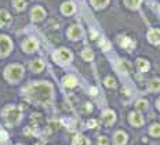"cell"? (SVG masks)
Masks as SVG:
<instances>
[{
	"label": "cell",
	"instance_id": "6da1fadb",
	"mask_svg": "<svg viewBox=\"0 0 160 145\" xmlns=\"http://www.w3.org/2000/svg\"><path fill=\"white\" fill-rule=\"evenodd\" d=\"M26 94L32 98V100L37 101L40 104H46L50 101L51 95H53V87L48 83H33L26 88Z\"/></svg>",
	"mask_w": 160,
	"mask_h": 145
},
{
	"label": "cell",
	"instance_id": "7a4b0ae2",
	"mask_svg": "<svg viewBox=\"0 0 160 145\" xmlns=\"http://www.w3.org/2000/svg\"><path fill=\"white\" fill-rule=\"evenodd\" d=\"M24 75V68L18 64H12V65H9L6 68V72H4V76L9 82H18L19 79Z\"/></svg>",
	"mask_w": 160,
	"mask_h": 145
},
{
	"label": "cell",
	"instance_id": "3957f363",
	"mask_svg": "<svg viewBox=\"0 0 160 145\" xmlns=\"http://www.w3.org/2000/svg\"><path fill=\"white\" fill-rule=\"evenodd\" d=\"M3 115L10 123H17L19 120V116H21V109L17 106H7L3 111Z\"/></svg>",
	"mask_w": 160,
	"mask_h": 145
},
{
	"label": "cell",
	"instance_id": "277c9868",
	"mask_svg": "<svg viewBox=\"0 0 160 145\" xmlns=\"http://www.w3.org/2000/svg\"><path fill=\"white\" fill-rule=\"evenodd\" d=\"M53 57H54V60L59 64H68L72 61L73 55H72V53L69 51V50H66V48H59V50H57V51L54 53Z\"/></svg>",
	"mask_w": 160,
	"mask_h": 145
},
{
	"label": "cell",
	"instance_id": "5b68a950",
	"mask_svg": "<svg viewBox=\"0 0 160 145\" xmlns=\"http://www.w3.org/2000/svg\"><path fill=\"white\" fill-rule=\"evenodd\" d=\"M12 48V43L11 40L7 36H0V57L7 55Z\"/></svg>",
	"mask_w": 160,
	"mask_h": 145
},
{
	"label": "cell",
	"instance_id": "8992f818",
	"mask_svg": "<svg viewBox=\"0 0 160 145\" xmlns=\"http://www.w3.org/2000/svg\"><path fill=\"white\" fill-rule=\"evenodd\" d=\"M82 35H83V30H82V28H80L79 25H73V26H71L68 30V36H69V39H72V40L80 39Z\"/></svg>",
	"mask_w": 160,
	"mask_h": 145
},
{
	"label": "cell",
	"instance_id": "52a82bcc",
	"mask_svg": "<svg viewBox=\"0 0 160 145\" xmlns=\"http://www.w3.org/2000/svg\"><path fill=\"white\" fill-rule=\"evenodd\" d=\"M22 48H24L26 53H32L37 48V40L36 39H26L24 43H22Z\"/></svg>",
	"mask_w": 160,
	"mask_h": 145
},
{
	"label": "cell",
	"instance_id": "ba28073f",
	"mask_svg": "<svg viewBox=\"0 0 160 145\" xmlns=\"http://www.w3.org/2000/svg\"><path fill=\"white\" fill-rule=\"evenodd\" d=\"M30 15H32L33 21L39 22V21H42V19L46 17V11L42 9V7H35V9L32 10V12H30Z\"/></svg>",
	"mask_w": 160,
	"mask_h": 145
},
{
	"label": "cell",
	"instance_id": "9c48e42d",
	"mask_svg": "<svg viewBox=\"0 0 160 145\" xmlns=\"http://www.w3.org/2000/svg\"><path fill=\"white\" fill-rule=\"evenodd\" d=\"M116 120V115L115 112L112 111H105L104 113H102V122H104L106 126H110V124H113Z\"/></svg>",
	"mask_w": 160,
	"mask_h": 145
},
{
	"label": "cell",
	"instance_id": "30bf717a",
	"mask_svg": "<svg viewBox=\"0 0 160 145\" xmlns=\"http://www.w3.org/2000/svg\"><path fill=\"white\" fill-rule=\"evenodd\" d=\"M119 43H120V46H122L123 48H126V50H128V51H131V50L135 47L134 40L130 39V37H120V39H119Z\"/></svg>",
	"mask_w": 160,
	"mask_h": 145
},
{
	"label": "cell",
	"instance_id": "8fae6325",
	"mask_svg": "<svg viewBox=\"0 0 160 145\" xmlns=\"http://www.w3.org/2000/svg\"><path fill=\"white\" fill-rule=\"evenodd\" d=\"M11 24V15L6 10H0V26H9Z\"/></svg>",
	"mask_w": 160,
	"mask_h": 145
},
{
	"label": "cell",
	"instance_id": "7c38bea8",
	"mask_svg": "<svg viewBox=\"0 0 160 145\" xmlns=\"http://www.w3.org/2000/svg\"><path fill=\"white\" fill-rule=\"evenodd\" d=\"M148 40L153 44H157L160 42V30L159 29H152L148 32Z\"/></svg>",
	"mask_w": 160,
	"mask_h": 145
},
{
	"label": "cell",
	"instance_id": "4fadbf2b",
	"mask_svg": "<svg viewBox=\"0 0 160 145\" xmlns=\"http://www.w3.org/2000/svg\"><path fill=\"white\" fill-rule=\"evenodd\" d=\"M128 119H130V123L133 124V126H137V127L141 126V124L144 123V119L139 113H134L133 112V113H130V118Z\"/></svg>",
	"mask_w": 160,
	"mask_h": 145
},
{
	"label": "cell",
	"instance_id": "5bb4252c",
	"mask_svg": "<svg viewBox=\"0 0 160 145\" xmlns=\"http://www.w3.org/2000/svg\"><path fill=\"white\" fill-rule=\"evenodd\" d=\"M61 11H62V14L65 15H71L75 12V4L72 3V2H66V3L62 4V7H61Z\"/></svg>",
	"mask_w": 160,
	"mask_h": 145
},
{
	"label": "cell",
	"instance_id": "9a60e30c",
	"mask_svg": "<svg viewBox=\"0 0 160 145\" xmlns=\"http://www.w3.org/2000/svg\"><path fill=\"white\" fill-rule=\"evenodd\" d=\"M127 142V134L123 131H117L115 134V144L116 145H124Z\"/></svg>",
	"mask_w": 160,
	"mask_h": 145
},
{
	"label": "cell",
	"instance_id": "2e32d148",
	"mask_svg": "<svg viewBox=\"0 0 160 145\" xmlns=\"http://www.w3.org/2000/svg\"><path fill=\"white\" fill-rule=\"evenodd\" d=\"M43 68H44V64H43L42 60H36V61H32L30 62V69L33 72H42Z\"/></svg>",
	"mask_w": 160,
	"mask_h": 145
},
{
	"label": "cell",
	"instance_id": "e0dca14e",
	"mask_svg": "<svg viewBox=\"0 0 160 145\" xmlns=\"http://www.w3.org/2000/svg\"><path fill=\"white\" fill-rule=\"evenodd\" d=\"M137 69L139 72H146L149 69V62L146 60H142V58L137 60Z\"/></svg>",
	"mask_w": 160,
	"mask_h": 145
},
{
	"label": "cell",
	"instance_id": "ac0fdd59",
	"mask_svg": "<svg viewBox=\"0 0 160 145\" xmlns=\"http://www.w3.org/2000/svg\"><path fill=\"white\" fill-rule=\"evenodd\" d=\"M62 83L66 86V87H75L77 82H76V79H75L73 76H65L64 80H62Z\"/></svg>",
	"mask_w": 160,
	"mask_h": 145
},
{
	"label": "cell",
	"instance_id": "d6986e66",
	"mask_svg": "<svg viewBox=\"0 0 160 145\" xmlns=\"http://www.w3.org/2000/svg\"><path fill=\"white\" fill-rule=\"evenodd\" d=\"M72 142H73V145H89V140L83 136H76Z\"/></svg>",
	"mask_w": 160,
	"mask_h": 145
},
{
	"label": "cell",
	"instance_id": "ffe728a7",
	"mask_svg": "<svg viewBox=\"0 0 160 145\" xmlns=\"http://www.w3.org/2000/svg\"><path fill=\"white\" fill-rule=\"evenodd\" d=\"M149 88L152 91H159L160 90V79H152L149 82Z\"/></svg>",
	"mask_w": 160,
	"mask_h": 145
},
{
	"label": "cell",
	"instance_id": "44dd1931",
	"mask_svg": "<svg viewBox=\"0 0 160 145\" xmlns=\"http://www.w3.org/2000/svg\"><path fill=\"white\" fill-rule=\"evenodd\" d=\"M108 3H109V0H91V4L95 9H104Z\"/></svg>",
	"mask_w": 160,
	"mask_h": 145
},
{
	"label": "cell",
	"instance_id": "7402d4cb",
	"mask_svg": "<svg viewBox=\"0 0 160 145\" xmlns=\"http://www.w3.org/2000/svg\"><path fill=\"white\" fill-rule=\"evenodd\" d=\"M135 108L138 109V111H146V109H148V102H146L145 100H139L135 102Z\"/></svg>",
	"mask_w": 160,
	"mask_h": 145
},
{
	"label": "cell",
	"instance_id": "603a6c76",
	"mask_svg": "<svg viewBox=\"0 0 160 145\" xmlns=\"http://www.w3.org/2000/svg\"><path fill=\"white\" fill-rule=\"evenodd\" d=\"M124 3L127 7L130 9H137V7L141 4V0H124Z\"/></svg>",
	"mask_w": 160,
	"mask_h": 145
},
{
	"label": "cell",
	"instance_id": "cb8c5ba5",
	"mask_svg": "<svg viewBox=\"0 0 160 145\" xmlns=\"http://www.w3.org/2000/svg\"><path fill=\"white\" fill-rule=\"evenodd\" d=\"M92 57H94V54H92L91 50H84V51H82V58L86 61H91Z\"/></svg>",
	"mask_w": 160,
	"mask_h": 145
},
{
	"label": "cell",
	"instance_id": "d4e9b609",
	"mask_svg": "<svg viewBox=\"0 0 160 145\" xmlns=\"http://www.w3.org/2000/svg\"><path fill=\"white\" fill-rule=\"evenodd\" d=\"M12 4L15 6L17 10H24L25 9V0H12Z\"/></svg>",
	"mask_w": 160,
	"mask_h": 145
},
{
	"label": "cell",
	"instance_id": "484cf974",
	"mask_svg": "<svg viewBox=\"0 0 160 145\" xmlns=\"http://www.w3.org/2000/svg\"><path fill=\"white\" fill-rule=\"evenodd\" d=\"M151 134L155 137H159L160 136V124H153V126L151 127Z\"/></svg>",
	"mask_w": 160,
	"mask_h": 145
},
{
	"label": "cell",
	"instance_id": "4316f807",
	"mask_svg": "<svg viewBox=\"0 0 160 145\" xmlns=\"http://www.w3.org/2000/svg\"><path fill=\"white\" fill-rule=\"evenodd\" d=\"M105 85H106L108 87H115V86H116V80L113 78H106V79H105Z\"/></svg>",
	"mask_w": 160,
	"mask_h": 145
},
{
	"label": "cell",
	"instance_id": "83f0119b",
	"mask_svg": "<svg viewBox=\"0 0 160 145\" xmlns=\"http://www.w3.org/2000/svg\"><path fill=\"white\" fill-rule=\"evenodd\" d=\"M109 144V141H108L106 137H99V140H98V145H108Z\"/></svg>",
	"mask_w": 160,
	"mask_h": 145
},
{
	"label": "cell",
	"instance_id": "f1b7e54d",
	"mask_svg": "<svg viewBox=\"0 0 160 145\" xmlns=\"http://www.w3.org/2000/svg\"><path fill=\"white\" fill-rule=\"evenodd\" d=\"M120 65H122V68L124 69V72H130V65H128L126 61H120Z\"/></svg>",
	"mask_w": 160,
	"mask_h": 145
},
{
	"label": "cell",
	"instance_id": "f546056e",
	"mask_svg": "<svg viewBox=\"0 0 160 145\" xmlns=\"http://www.w3.org/2000/svg\"><path fill=\"white\" fill-rule=\"evenodd\" d=\"M99 44H101V47L104 48V50H109V43H108L106 40H101V43H99Z\"/></svg>",
	"mask_w": 160,
	"mask_h": 145
},
{
	"label": "cell",
	"instance_id": "4dcf8cb0",
	"mask_svg": "<svg viewBox=\"0 0 160 145\" xmlns=\"http://www.w3.org/2000/svg\"><path fill=\"white\" fill-rule=\"evenodd\" d=\"M87 126H89V127H91V129H94V127H97V122H95L94 119H91V120H89V122H87Z\"/></svg>",
	"mask_w": 160,
	"mask_h": 145
},
{
	"label": "cell",
	"instance_id": "1f68e13d",
	"mask_svg": "<svg viewBox=\"0 0 160 145\" xmlns=\"http://www.w3.org/2000/svg\"><path fill=\"white\" fill-rule=\"evenodd\" d=\"M7 140V133L6 131H0V141H6Z\"/></svg>",
	"mask_w": 160,
	"mask_h": 145
},
{
	"label": "cell",
	"instance_id": "d6a6232c",
	"mask_svg": "<svg viewBox=\"0 0 160 145\" xmlns=\"http://www.w3.org/2000/svg\"><path fill=\"white\" fill-rule=\"evenodd\" d=\"M90 91H91L92 94H97V88H95V87H91V88H90Z\"/></svg>",
	"mask_w": 160,
	"mask_h": 145
},
{
	"label": "cell",
	"instance_id": "836d02e7",
	"mask_svg": "<svg viewBox=\"0 0 160 145\" xmlns=\"http://www.w3.org/2000/svg\"><path fill=\"white\" fill-rule=\"evenodd\" d=\"M156 105H157V108H159V109H160V98H159V100H157V102H156Z\"/></svg>",
	"mask_w": 160,
	"mask_h": 145
},
{
	"label": "cell",
	"instance_id": "e575fe53",
	"mask_svg": "<svg viewBox=\"0 0 160 145\" xmlns=\"http://www.w3.org/2000/svg\"><path fill=\"white\" fill-rule=\"evenodd\" d=\"M159 9H160V6H159Z\"/></svg>",
	"mask_w": 160,
	"mask_h": 145
}]
</instances>
